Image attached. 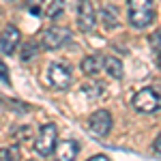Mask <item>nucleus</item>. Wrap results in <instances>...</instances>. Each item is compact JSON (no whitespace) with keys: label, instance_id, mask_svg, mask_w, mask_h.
Listing matches in <instances>:
<instances>
[{"label":"nucleus","instance_id":"nucleus-9","mask_svg":"<svg viewBox=\"0 0 161 161\" xmlns=\"http://www.w3.org/2000/svg\"><path fill=\"white\" fill-rule=\"evenodd\" d=\"M80 153V144L75 140H64L60 144H56L54 148V159L56 161H73Z\"/></svg>","mask_w":161,"mask_h":161},{"label":"nucleus","instance_id":"nucleus-4","mask_svg":"<svg viewBox=\"0 0 161 161\" xmlns=\"http://www.w3.org/2000/svg\"><path fill=\"white\" fill-rule=\"evenodd\" d=\"M69 41H71V30L62 28V26H52L41 32V45L45 50H58L62 45H67Z\"/></svg>","mask_w":161,"mask_h":161},{"label":"nucleus","instance_id":"nucleus-6","mask_svg":"<svg viewBox=\"0 0 161 161\" xmlns=\"http://www.w3.org/2000/svg\"><path fill=\"white\" fill-rule=\"evenodd\" d=\"M47 77H50V84L58 90H64L71 84V69L62 62H52L47 67Z\"/></svg>","mask_w":161,"mask_h":161},{"label":"nucleus","instance_id":"nucleus-1","mask_svg":"<svg viewBox=\"0 0 161 161\" xmlns=\"http://www.w3.org/2000/svg\"><path fill=\"white\" fill-rule=\"evenodd\" d=\"M129 7V24L133 28H146L155 19V4L153 0H127Z\"/></svg>","mask_w":161,"mask_h":161},{"label":"nucleus","instance_id":"nucleus-22","mask_svg":"<svg viewBox=\"0 0 161 161\" xmlns=\"http://www.w3.org/2000/svg\"><path fill=\"white\" fill-rule=\"evenodd\" d=\"M157 90H159V97H161V86H159V84H157Z\"/></svg>","mask_w":161,"mask_h":161},{"label":"nucleus","instance_id":"nucleus-7","mask_svg":"<svg viewBox=\"0 0 161 161\" xmlns=\"http://www.w3.org/2000/svg\"><path fill=\"white\" fill-rule=\"evenodd\" d=\"M97 24V13L92 9V2L90 0H80L77 4V26L82 32H92Z\"/></svg>","mask_w":161,"mask_h":161},{"label":"nucleus","instance_id":"nucleus-17","mask_svg":"<svg viewBox=\"0 0 161 161\" xmlns=\"http://www.w3.org/2000/svg\"><path fill=\"white\" fill-rule=\"evenodd\" d=\"M32 54H37V47H32V43H28V45L24 47V54H22V58H24V60H28Z\"/></svg>","mask_w":161,"mask_h":161},{"label":"nucleus","instance_id":"nucleus-19","mask_svg":"<svg viewBox=\"0 0 161 161\" xmlns=\"http://www.w3.org/2000/svg\"><path fill=\"white\" fill-rule=\"evenodd\" d=\"M150 43H153V45H155V47H159V45H161V32H157V35H155V37L150 39Z\"/></svg>","mask_w":161,"mask_h":161},{"label":"nucleus","instance_id":"nucleus-14","mask_svg":"<svg viewBox=\"0 0 161 161\" xmlns=\"http://www.w3.org/2000/svg\"><path fill=\"white\" fill-rule=\"evenodd\" d=\"M64 9V0H50V4H47V9H45V17H50V19H56L58 15L62 13Z\"/></svg>","mask_w":161,"mask_h":161},{"label":"nucleus","instance_id":"nucleus-15","mask_svg":"<svg viewBox=\"0 0 161 161\" xmlns=\"http://www.w3.org/2000/svg\"><path fill=\"white\" fill-rule=\"evenodd\" d=\"M0 161H19V148L11 146V148L0 150Z\"/></svg>","mask_w":161,"mask_h":161},{"label":"nucleus","instance_id":"nucleus-5","mask_svg":"<svg viewBox=\"0 0 161 161\" xmlns=\"http://www.w3.org/2000/svg\"><path fill=\"white\" fill-rule=\"evenodd\" d=\"M88 129L95 137H105L112 131V114L108 110H97L88 118Z\"/></svg>","mask_w":161,"mask_h":161},{"label":"nucleus","instance_id":"nucleus-18","mask_svg":"<svg viewBox=\"0 0 161 161\" xmlns=\"http://www.w3.org/2000/svg\"><path fill=\"white\" fill-rule=\"evenodd\" d=\"M86 161H110V157H108V155H95V157H90V159H86Z\"/></svg>","mask_w":161,"mask_h":161},{"label":"nucleus","instance_id":"nucleus-16","mask_svg":"<svg viewBox=\"0 0 161 161\" xmlns=\"http://www.w3.org/2000/svg\"><path fill=\"white\" fill-rule=\"evenodd\" d=\"M82 90H84V92H88V95H92V97H97L103 88H101V84H84V88H82Z\"/></svg>","mask_w":161,"mask_h":161},{"label":"nucleus","instance_id":"nucleus-11","mask_svg":"<svg viewBox=\"0 0 161 161\" xmlns=\"http://www.w3.org/2000/svg\"><path fill=\"white\" fill-rule=\"evenodd\" d=\"M103 62H105V58L101 56V54H90V56H86L84 60H82V71L86 75H99L101 71H103Z\"/></svg>","mask_w":161,"mask_h":161},{"label":"nucleus","instance_id":"nucleus-8","mask_svg":"<svg viewBox=\"0 0 161 161\" xmlns=\"http://www.w3.org/2000/svg\"><path fill=\"white\" fill-rule=\"evenodd\" d=\"M19 39H22V35H19V30L15 26H11V24L4 26V30L0 32V50L4 54H13L17 43H19Z\"/></svg>","mask_w":161,"mask_h":161},{"label":"nucleus","instance_id":"nucleus-20","mask_svg":"<svg viewBox=\"0 0 161 161\" xmlns=\"http://www.w3.org/2000/svg\"><path fill=\"white\" fill-rule=\"evenodd\" d=\"M155 153H157V155H161V133L157 136V140H155Z\"/></svg>","mask_w":161,"mask_h":161},{"label":"nucleus","instance_id":"nucleus-13","mask_svg":"<svg viewBox=\"0 0 161 161\" xmlns=\"http://www.w3.org/2000/svg\"><path fill=\"white\" fill-rule=\"evenodd\" d=\"M50 0H26V9L32 13V15H45V9H47Z\"/></svg>","mask_w":161,"mask_h":161},{"label":"nucleus","instance_id":"nucleus-21","mask_svg":"<svg viewBox=\"0 0 161 161\" xmlns=\"http://www.w3.org/2000/svg\"><path fill=\"white\" fill-rule=\"evenodd\" d=\"M157 64H159V69H161V50H159V56H157Z\"/></svg>","mask_w":161,"mask_h":161},{"label":"nucleus","instance_id":"nucleus-2","mask_svg":"<svg viewBox=\"0 0 161 161\" xmlns=\"http://www.w3.org/2000/svg\"><path fill=\"white\" fill-rule=\"evenodd\" d=\"M131 103H133V108L137 112H144V114L157 112L161 108V97H159L157 86H146V88H142V90H137Z\"/></svg>","mask_w":161,"mask_h":161},{"label":"nucleus","instance_id":"nucleus-3","mask_svg":"<svg viewBox=\"0 0 161 161\" xmlns=\"http://www.w3.org/2000/svg\"><path fill=\"white\" fill-rule=\"evenodd\" d=\"M56 144H58V129H56V125H43L41 129H39V136L35 137V150H37L41 157H50L54 148H56Z\"/></svg>","mask_w":161,"mask_h":161},{"label":"nucleus","instance_id":"nucleus-12","mask_svg":"<svg viewBox=\"0 0 161 161\" xmlns=\"http://www.w3.org/2000/svg\"><path fill=\"white\" fill-rule=\"evenodd\" d=\"M103 69H105V73L110 75V77H116V80H120V77H123V64H120V60H118V58L105 56Z\"/></svg>","mask_w":161,"mask_h":161},{"label":"nucleus","instance_id":"nucleus-10","mask_svg":"<svg viewBox=\"0 0 161 161\" xmlns=\"http://www.w3.org/2000/svg\"><path fill=\"white\" fill-rule=\"evenodd\" d=\"M99 17H101V22H103V26L110 28V30H114L116 26L120 24V13H118V9L114 4H103L99 11Z\"/></svg>","mask_w":161,"mask_h":161}]
</instances>
